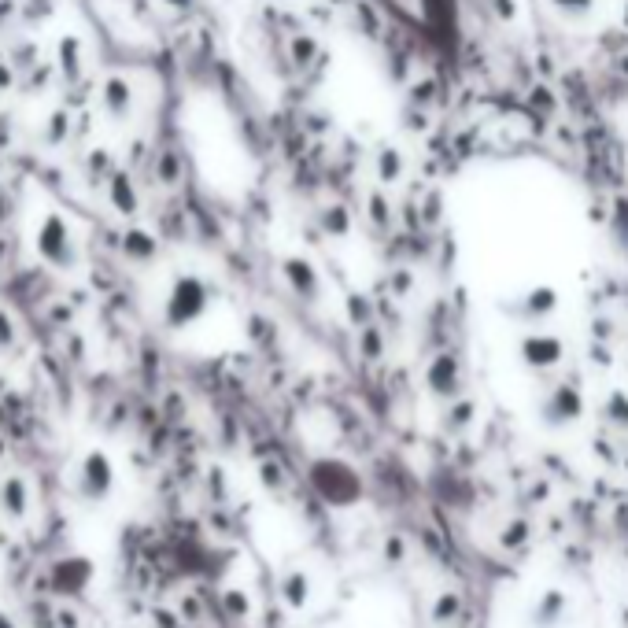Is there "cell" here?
<instances>
[{"label":"cell","instance_id":"6da1fadb","mask_svg":"<svg viewBox=\"0 0 628 628\" xmlns=\"http://www.w3.org/2000/svg\"><path fill=\"white\" fill-rule=\"evenodd\" d=\"M381 8L433 45L455 41V30H459L455 26V0H381Z\"/></svg>","mask_w":628,"mask_h":628},{"label":"cell","instance_id":"7a4b0ae2","mask_svg":"<svg viewBox=\"0 0 628 628\" xmlns=\"http://www.w3.org/2000/svg\"><path fill=\"white\" fill-rule=\"evenodd\" d=\"M111 492H115V462L100 447L85 451L74 466V496L82 503H104Z\"/></svg>","mask_w":628,"mask_h":628},{"label":"cell","instance_id":"3957f363","mask_svg":"<svg viewBox=\"0 0 628 628\" xmlns=\"http://www.w3.org/2000/svg\"><path fill=\"white\" fill-rule=\"evenodd\" d=\"M37 255L49 266H56V270H71L74 266V241L60 211H49L41 218V226H37Z\"/></svg>","mask_w":628,"mask_h":628},{"label":"cell","instance_id":"277c9868","mask_svg":"<svg viewBox=\"0 0 628 628\" xmlns=\"http://www.w3.org/2000/svg\"><path fill=\"white\" fill-rule=\"evenodd\" d=\"M89 580H93V562L85 555H63L56 558L45 573V588L52 595H60V599H74V595H82L89 588Z\"/></svg>","mask_w":628,"mask_h":628},{"label":"cell","instance_id":"5b68a950","mask_svg":"<svg viewBox=\"0 0 628 628\" xmlns=\"http://www.w3.org/2000/svg\"><path fill=\"white\" fill-rule=\"evenodd\" d=\"M569 617V595L562 588H544L529 606V625L532 628H562Z\"/></svg>","mask_w":628,"mask_h":628},{"label":"cell","instance_id":"8992f818","mask_svg":"<svg viewBox=\"0 0 628 628\" xmlns=\"http://www.w3.org/2000/svg\"><path fill=\"white\" fill-rule=\"evenodd\" d=\"M0 514L8 521H23L30 514V484L23 473H8L0 484Z\"/></svg>","mask_w":628,"mask_h":628},{"label":"cell","instance_id":"52a82bcc","mask_svg":"<svg viewBox=\"0 0 628 628\" xmlns=\"http://www.w3.org/2000/svg\"><path fill=\"white\" fill-rule=\"evenodd\" d=\"M100 100L111 115H126L130 111V82L126 78H104V89H100Z\"/></svg>","mask_w":628,"mask_h":628},{"label":"cell","instance_id":"ba28073f","mask_svg":"<svg viewBox=\"0 0 628 628\" xmlns=\"http://www.w3.org/2000/svg\"><path fill=\"white\" fill-rule=\"evenodd\" d=\"M56 63H60V71L67 82H74L78 74H82V45H78V37H60V45H56Z\"/></svg>","mask_w":628,"mask_h":628},{"label":"cell","instance_id":"9c48e42d","mask_svg":"<svg viewBox=\"0 0 628 628\" xmlns=\"http://www.w3.org/2000/svg\"><path fill=\"white\" fill-rule=\"evenodd\" d=\"M15 344H19V322L12 311L0 307V351H12Z\"/></svg>","mask_w":628,"mask_h":628},{"label":"cell","instance_id":"30bf717a","mask_svg":"<svg viewBox=\"0 0 628 628\" xmlns=\"http://www.w3.org/2000/svg\"><path fill=\"white\" fill-rule=\"evenodd\" d=\"M63 137H67V111H52L49 126H45V141L56 148V145H63Z\"/></svg>","mask_w":628,"mask_h":628},{"label":"cell","instance_id":"8fae6325","mask_svg":"<svg viewBox=\"0 0 628 628\" xmlns=\"http://www.w3.org/2000/svg\"><path fill=\"white\" fill-rule=\"evenodd\" d=\"M108 189H111V204L119 207L122 215H130V211H133V200H130V189H126V178H122V174H119V178H111Z\"/></svg>","mask_w":628,"mask_h":628},{"label":"cell","instance_id":"7c38bea8","mask_svg":"<svg viewBox=\"0 0 628 628\" xmlns=\"http://www.w3.org/2000/svg\"><path fill=\"white\" fill-rule=\"evenodd\" d=\"M126 252H130L133 259H137V255H148V252H152V244H148L145 233H130V237H126Z\"/></svg>","mask_w":628,"mask_h":628},{"label":"cell","instance_id":"4fadbf2b","mask_svg":"<svg viewBox=\"0 0 628 628\" xmlns=\"http://www.w3.org/2000/svg\"><path fill=\"white\" fill-rule=\"evenodd\" d=\"M89 174H93V178L104 174V148H93V156H89Z\"/></svg>","mask_w":628,"mask_h":628},{"label":"cell","instance_id":"5bb4252c","mask_svg":"<svg viewBox=\"0 0 628 628\" xmlns=\"http://www.w3.org/2000/svg\"><path fill=\"white\" fill-rule=\"evenodd\" d=\"M0 628H19V625H15L12 617H8V614H4V610H0Z\"/></svg>","mask_w":628,"mask_h":628},{"label":"cell","instance_id":"9a60e30c","mask_svg":"<svg viewBox=\"0 0 628 628\" xmlns=\"http://www.w3.org/2000/svg\"><path fill=\"white\" fill-rule=\"evenodd\" d=\"M4 455H8V444H4V433H0V459H4Z\"/></svg>","mask_w":628,"mask_h":628}]
</instances>
